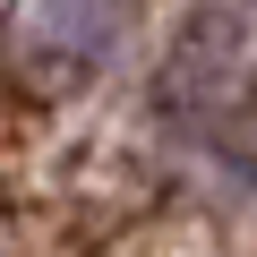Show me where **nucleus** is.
<instances>
[{"label":"nucleus","instance_id":"nucleus-1","mask_svg":"<svg viewBox=\"0 0 257 257\" xmlns=\"http://www.w3.org/2000/svg\"><path fill=\"white\" fill-rule=\"evenodd\" d=\"M120 18H128V0H26V43H35L43 69L86 77V69L111 52Z\"/></svg>","mask_w":257,"mask_h":257}]
</instances>
